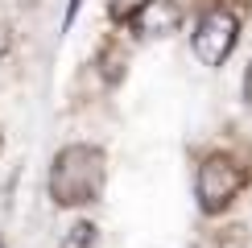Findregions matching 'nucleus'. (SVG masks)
Instances as JSON below:
<instances>
[{
  "label": "nucleus",
  "mask_w": 252,
  "mask_h": 248,
  "mask_svg": "<svg viewBox=\"0 0 252 248\" xmlns=\"http://www.w3.org/2000/svg\"><path fill=\"white\" fill-rule=\"evenodd\" d=\"M108 157L99 145H70L54 157L50 170V199L58 207H87L103 194Z\"/></svg>",
  "instance_id": "f257e3e1"
},
{
  "label": "nucleus",
  "mask_w": 252,
  "mask_h": 248,
  "mask_svg": "<svg viewBox=\"0 0 252 248\" xmlns=\"http://www.w3.org/2000/svg\"><path fill=\"white\" fill-rule=\"evenodd\" d=\"M240 182H244V170L227 157V153H215V157L203 161L198 170V207L207 215H219L232 207V199L240 194Z\"/></svg>",
  "instance_id": "f03ea898"
},
{
  "label": "nucleus",
  "mask_w": 252,
  "mask_h": 248,
  "mask_svg": "<svg viewBox=\"0 0 252 248\" xmlns=\"http://www.w3.org/2000/svg\"><path fill=\"white\" fill-rule=\"evenodd\" d=\"M236 33H240L236 13H227V8H207L203 21H198V29H194V54L203 58L207 66H219V62L232 54Z\"/></svg>",
  "instance_id": "7ed1b4c3"
},
{
  "label": "nucleus",
  "mask_w": 252,
  "mask_h": 248,
  "mask_svg": "<svg viewBox=\"0 0 252 248\" xmlns=\"http://www.w3.org/2000/svg\"><path fill=\"white\" fill-rule=\"evenodd\" d=\"M178 21H182V8L174 0H145L141 13L132 17V33L136 37H165L178 29Z\"/></svg>",
  "instance_id": "20e7f679"
},
{
  "label": "nucleus",
  "mask_w": 252,
  "mask_h": 248,
  "mask_svg": "<svg viewBox=\"0 0 252 248\" xmlns=\"http://www.w3.org/2000/svg\"><path fill=\"white\" fill-rule=\"evenodd\" d=\"M58 248H95V227H91V223H75V227H70V236Z\"/></svg>",
  "instance_id": "39448f33"
},
{
  "label": "nucleus",
  "mask_w": 252,
  "mask_h": 248,
  "mask_svg": "<svg viewBox=\"0 0 252 248\" xmlns=\"http://www.w3.org/2000/svg\"><path fill=\"white\" fill-rule=\"evenodd\" d=\"M145 0H112V21H132Z\"/></svg>",
  "instance_id": "423d86ee"
},
{
  "label": "nucleus",
  "mask_w": 252,
  "mask_h": 248,
  "mask_svg": "<svg viewBox=\"0 0 252 248\" xmlns=\"http://www.w3.org/2000/svg\"><path fill=\"white\" fill-rule=\"evenodd\" d=\"M219 248H244V227H227L223 232V244Z\"/></svg>",
  "instance_id": "0eeeda50"
},
{
  "label": "nucleus",
  "mask_w": 252,
  "mask_h": 248,
  "mask_svg": "<svg viewBox=\"0 0 252 248\" xmlns=\"http://www.w3.org/2000/svg\"><path fill=\"white\" fill-rule=\"evenodd\" d=\"M244 99H248V108H252V66H248V75H244Z\"/></svg>",
  "instance_id": "6e6552de"
},
{
  "label": "nucleus",
  "mask_w": 252,
  "mask_h": 248,
  "mask_svg": "<svg viewBox=\"0 0 252 248\" xmlns=\"http://www.w3.org/2000/svg\"><path fill=\"white\" fill-rule=\"evenodd\" d=\"M0 248H4V240H0Z\"/></svg>",
  "instance_id": "1a4fd4ad"
},
{
  "label": "nucleus",
  "mask_w": 252,
  "mask_h": 248,
  "mask_svg": "<svg viewBox=\"0 0 252 248\" xmlns=\"http://www.w3.org/2000/svg\"><path fill=\"white\" fill-rule=\"evenodd\" d=\"M0 145H4V137H0Z\"/></svg>",
  "instance_id": "9d476101"
}]
</instances>
